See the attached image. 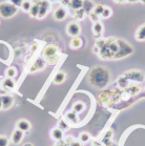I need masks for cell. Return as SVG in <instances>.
Returning a JSON list of instances; mask_svg holds the SVG:
<instances>
[{
  "instance_id": "cell-1",
  "label": "cell",
  "mask_w": 145,
  "mask_h": 146,
  "mask_svg": "<svg viewBox=\"0 0 145 146\" xmlns=\"http://www.w3.org/2000/svg\"><path fill=\"white\" fill-rule=\"evenodd\" d=\"M90 80L96 87H104L109 81V75L102 67H96L90 73Z\"/></svg>"
},
{
  "instance_id": "cell-2",
  "label": "cell",
  "mask_w": 145,
  "mask_h": 146,
  "mask_svg": "<svg viewBox=\"0 0 145 146\" xmlns=\"http://www.w3.org/2000/svg\"><path fill=\"white\" fill-rule=\"evenodd\" d=\"M43 56L49 63L55 64L59 60V50L54 45H49L45 47V50L43 52Z\"/></svg>"
},
{
  "instance_id": "cell-3",
  "label": "cell",
  "mask_w": 145,
  "mask_h": 146,
  "mask_svg": "<svg viewBox=\"0 0 145 146\" xmlns=\"http://www.w3.org/2000/svg\"><path fill=\"white\" fill-rule=\"evenodd\" d=\"M17 13V7L12 3L2 2L0 3V15L3 18H12Z\"/></svg>"
},
{
  "instance_id": "cell-4",
  "label": "cell",
  "mask_w": 145,
  "mask_h": 146,
  "mask_svg": "<svg viewBox=\"0 0 145 146\" xmlns=\"http://www.w3.org/2000/svg\"><path fill=\"white\" fill-rule=\"evenodd\" d=\"M118 44H119V50L114 58L120 59V58L128 56V55H130L132 53V48L128 43H126L124 41H118Z\"/></svg>"
},
{
  "instance_id": "cell-5",
  "label": "cell",
  "mask_w": 145,
  "mask_h": 146,
  "mask_svg": "<svg viewBox=\"0 0 145 146\" xmlns=\"http://www.w3.org/2000/svg\"><path fill=\"white\" fill-rule=\"evenodd\" d=\"M51 10V4L47 0H39V13H38V19H42L46 16L47 12Z\"/></svg>"
},
{
  "instance_id": "cell-6",
  "label": "cell",
  "mask_w": 145,
  "mask_h": 146,
  "mask_svg": "<svg viewBox=\"0 0 145 146\" xmlns=\"http://www.w3.org/2000/svg\"><path fill=\"white\" fill-rule=\"evenodd\" d=\"M127 80H132L135 82H143L144 81V75L139 70H130L124 75Z\"/></svg>"
},
{
  "instance_id": "cell-7",
  "label": "cell",
  "mask_w": 145,
  "mask_h": 146,
  "mask_svg": "<svg viewBox=\"0 0 145 146\" xmlns=\"http://www.w3.org/2000/svg\"><path fill=\"white\" fill-rule=\"evenodd\" d=\"M66 32L69 34V36H72V38L74 37H78L79 36L80 32H81V27L77 22H71V23L67 25L66 27Z\"/></svg>"
},
{
  "instance_id": "cell-8",
  "label": "cell",
  "mask_w": 145,
  "mask_h": 146,
  "mask_svg": "<svg viewBox=\"0 0 145 146\" xmlns=\"http://www.w3.org/2000/svg\"><path fill=\"white\" fill-rule=\"evenodd\" d=\"M16 127L17 129L21 130L23 133H27V131H30L32 125L27 119H19L16 122Z\"/></svg>"
},
{
  "instance_id": "cell-9",
  "label": "cell",
  "mask_w": 145,
  "mask_h": 146,
  "mask_svg": "<svg viewBox=\"0 0 145 146\" xmlns=\"http://www.w3.org/2000/svg\"><path fill=\"white\" fill-rule=\"evenodd\" d=\"M24 133H23V131H21V130H19V129H15L13 131V133H12V137H11L12 142H13L14 144H16V145L20 144V143L22 142L23 138H24Z\"/></svg>"
},
{
  "instance_id": "cell-10",
  "label": "cell",
  "mask_w": 145,
  "mask_h": 146,
  "mask_svg": "<svg viewBox=\"0 0 145 146\" xmlns=\"http://www.w3.org/2000/svg\"><path fill=\"white\" fill-rule=\"evenodd\" d=\"M1 101H2V110H7L12 107L14 99L10 95H3V96H1Z\"/></svg>"
},
{
  "instance_id": "cell-11",
  "label": "cell",
  "mask_w": 145,
  "mask_h": 146,
  "mask_svg": "<svg viewBox=\"0 0 145 146\" xmlns=\"http://www.w3.org/2000/svg\"><path fill=\"white\" fill-rule=\"evenodd\" d=\"M51 137H52L55 141L60 142V141H62V139H63V130L61 129L60 127H55V128H53L52 131H51Z\"/></svg>"
},
{
  "instance_id": "cell-12",
  "label": "cell",
  "mask_w": 145,
  "mask_h": 146,
  "mask_svg": "<svg viewBox=\"0 0 145 146\" xmlns=\"http://www.w3.org/2000/svg\"><path fill=\"white\" fill-rule=\"evenodd\" d=\"M67 15V12L64 7H58L56 11H55V13H54V17H55V19L58 20V21H61L63 20L64 18L66 17Z\"/></svg>"
},
{
  "instance_id": "cell-13",
  "label": "cell",
  "mask_w": 145,
  "mask_h": 146,
  "mask_svg": "<svg viewBox=\"0 0 145 146\" xmlns=\"http://www.w3.org/2000/svg\"><path fill=\"white\" fill-rule=\"evenodd\" d=\"M103 31H104V29H103V24L100 22V21H97V22H95L94 23V27H92V32H94V34H95L96 37H101L103 34Z\"/></svg>"
},
{
  "instance_id": "cell-14",
  "label": "cell",
  "mask_w": 145,
  "mask_h": 146,
  "mask_svg": "<svg viewBox=\"0 0 145 146\" xmlns=\"http://www.w3.org/2000/svg\"><path fill=\"white\" fill-rule=\"evenodd\" d=\"M1 86L5 90H14V87H15V82L13 81V79L7 77L5 79H3V81L1 83Z\"/></svg>"
},
{
  "instance_id": "cell-15",
  "label": "cell",
  "mask_w": 145,
  "mask_h": 146,
  "mask_svg": "<svg viewBox=\"0 0 145 146\" xmlns=\"http://www.w3.org/2000/svg\"><path fill=\"white\" fill-rule=\"evenodd\" d=\"M44 68H45V62L41 59H38L33 66L31 67V73H36L38 70H42Z\"/></svg>"
},
{
  "instance_id": "cell-16",
  "label": "cell",
  "mask_w": 145,
  "mask_h": 146,
  "mask_svg": "<svg viewBox=\"0 0 145 146\" xmlns=\"http://www.w3.org/2000/svg\"><path fill=\"white\" fill-rule=\"evenodd\" d=\"M66 79V75L63 72H58V73L55 75L53 79V82L55 84H62Z\"/></svg>"
},
{
  "instance_id": "cell-17",
  "label": "cell",
  "mask_w": 145,
  "mask_h": 146,
  "mask_svg": "<svg viewBox=\"0 0 145 146\" xmlns=\"http://www.w3.org/2000/svg\"><path fill=\"white\" fill-rule=\"evenodd\" d=\"M69 45H71V48H72V50H78V48L82 46V40L79 37H74L72 41H71Z\"/></svg>"
},
{
  "instance_id": "cell-18",
  "label": "cell",
  "mask_w": 145,
  "mask_h": 146,
  "mask_svg": "<svg viewBox=\"0 0 145 146\" xmlns=\"http://www.w3.org/2000/svg\"><path fill=\"white\" fill-rule=\"evenodd\" d=\"M136 39L138 41H144L145 40V24L139 27L136 33Z\"/></svg>"
},
{
  "instance_id": "cell-19",
  "label": "cell",
  "mask_w": 145,
  "mask_h": 146,
  "mask_svg": "<svg viewBox=\"0 0 145 146\" xmlns=\"http://www.w3.org/2000/svg\"><path fill=\"white\" fill-rule=\"evenodd\" d=\"M83 2H84V0H71L69 7H72L74 11L81 10L83 7Z\"/></svg>"
},
{
  "instance_id": "cell-20",
  "label": "cell",
  "mask_w": 145,
  "mask_h": 146,
  "mask_svg": "<svg viewBox=\"0 0 145 146\" xmlns=\"http://www.w3.org/2000/svg\"><path fill=\"white\" fill-rule=\"evenodd\" d=\"M94 4H92V1H89V0H84V2H83V10L85 13H92V10H94Z\"/></svg>"
},
{
  "instance_id": "cell-21",
  "label": "cell",
  "mask_w": 145,
  "mask_h": 146,
  "mask_svg": "<svg viewBox=\"0 0 145 146\" xmlns=\"http://www.w3.org/2000/svg\"><path fill=\"white\" fill-rule=\"evenodd\" d=\"M38 13H39V2L33 4L31 11L29 12V14H30V16L32 17V18H37V17H38Z\"/></svg>"
},
{
  "instance_id": "cell-22",
  "label": "cell",
  "mask_w": 145,
  "mask_h": 146,
  "mask_svg": "<svg viewBox=\"0 0 145 146\" xmlns=\"http://www.w3.org/2000/svg\"><path fill=\"white\" fill-rule=\"evenodd\" d=\"M79 141L82 143V144H85V143L89 142V141H90V135H89L88 133H86V131H83V133H80Z\"/></svg>"
},
{
  "instance_id": "cell-23",
  "label": "cell",
  "mask_w": 145,
  "mask_h": 146,
  "mask_svg": "<svg viewBox=\"0 0 145 146\" xmlns=\"http://www.w3.org/2000/svg\"><path fill=\"white\" fill-rule=\"evenodd\" d=\"M104 5H102V4H97V5H95V7H94V10H92V13H94L95 15H97L98 17H100L101 15H102L103 11H104Z\"/></svg>"
},
{
  "instance_id": "cell-24",
  "label": "cell",
  "mask_w": 145,
  "mask_h": 146,
  "mask_svg": "<svg viewBox=\"0 0 145 146\" xmlns=\"http://www.w3.org/2000/svg\"><path fill=\"white\" fill-rule=\"evenodd\" d=\"M32 2L31 1H29V0H24L23 1V3H22V5H21V9H22V11H24V12H27V13H29L31 11V9H32Z\"/></svg>"
},
{
  "instance_id": "cell-25",
  "label": "cell",
  "mask_w": 145,
  "mask_h": 146,
  "mask_svg": "<svg viewBox=\"0 0 145 146\" xmlns=\"http://www.w3.org/2000/svg\"><path fill=\"white\" fill-rule=\"evenodd\" d=\"M7 78H11V79H13L15 77L17 76V70L15 67H9L7 70Z\"/></svg>"
},
{
  "instance_id": "cell-26",
  "label": "cell",
  "mask_w": 145,
  "mask_h": 146,
  "mask_svg": "<svg viewBox=\"0 0 145 146\" xmlns=\"http://www.w3.org/2000/svg\"><path fill=\"white\" fill-rule=\"evenodd\" d=\"M84 16H85V12H84L83 9L75 11V18H76L77 20H82L83 18H84Z\"/></svg>"
},
{
  "instance_id": "cell-27",
  "label": "cell",
  "mask_w": 145,
  "mask_h": 146,
  "mask_svg": "<svg viewBox=\"0 0 145 146\" xmlns=\"http://www.w3.org/2000/svg\"><path fill=\"white\" fill-rule=\"evenodd\" d=\"M83 110H84V105H83L82 103H76V104L74 105V110H75V113H81Z\"/></svg>"
},
{
  "instance_id": "cell-28",
  "label": "cell",
  "mask_w": 145,
  "mask_h": 146,
  "mask_svg": "<svg viewBox=\"0 0 145 146\" xmlns=\"http://www.w3.org/2000/svg\"><path fill=\"white\" fill-rule=\"evenodd\" d=\"M110 15H112V10L109 9V7H104V11H103L102 15H101V17L102 18H108V17H110Z\"/></svg>"
},
{
  "instance_id": "cell-29",
  "label": "cell",
  "mask_w": 145,
  "mask_h": 146,
  "mask_svg": "<svg viewBox=\"0 0 145 146\" xmlns=\"http://www.w3.org/2000/svg\"><path fill=\"white\" fill-rule=\"evenodd\" d=\"M9 139L5 136H0V146H9Z\"/></svg>"
},
{
  "instance_id": "cell-30",
  "label": "cell",
  "mask_w": 145,
  "mask_h": 146,
  "mask_svg": "<svg viewBox=\"0 0 145 146\" xmlns=\"http://www.w3.org/2000/svg\"><path fill=\"white\" fill-rule=\"evenodd\" d=\"M127 82H128V80L126 79L125 77H121L120 79H119L118 83H119V85L121 87H125L127 86Z\"/></svg>"
},
{
  "instance_id": "cell-31",
  "label": "cell",
  "mask_w": 145,
  "mask_h": 146,
  "mask_svg": "<svg viewBox=\"0 0 145 146\" xmlns=\"http://www.w3.org/2000/svg\"><path fill=\"white\" fill-rule=\"evenodd\" d=\"M23 1H24V0H9L10 3H12L13 5H15V7H21L23 3Z\"/></svg>"
},
{
  "instance_id": "cell-32",
  "label": "cell",
  "mask_w": 145,
  "mask_h": 146,
  "mask_svg": "<svg viewBox=\"0 0 145 146\" xmlns=\"http://www.w3.org/2000/svg\"><path fill=\"white\" fill-rule=\"evenodd\" d=\"M69 146H82V143L80 142V141H75V140H72V142L69 143Z\"/></svg>"
},
{
  "instance_id": "cell-33",
  "label": "cell",
  "mask_w": 145,
  "mask_h": 146,
  "mask_svg": "<svg viewBox=\"0 0 145 146\" xmlns=\"http://www.w3.org/2000/svg\"><path fill=\"white\" fill-rule=\"evenodd\" d=\"M61 1V3H62L63 7H67V5H69V3H71V0H60Z\"/></svg>"
},
{
  "instance_id": "cell-34",
  "label": "cell",
  "mask_w": 145,
  "mask_h": 146,
  "mask_svg": "<svg viewBox=\"0 0 145 146\" xmlns=\"http://www.w3.org/2000/svg\"><path fill=\"white\" fill-rule=\"evenodd\" d=\"M90 18H92V20H94L95 22H97V21H99V17L97 16V15H95L94 13H90Z\"/></svg>"
},
{
  "instance_id": "cell-35",
  "label": "cell",
  "mask_w": 145,
  "mask_h": 146,
  "mask_svg": "<svg viewBox=\"0 0 145 146\" xmlns=\"http://www.w3.org/2000/svg\"><path fill=\"white\" fill-rule=\"evenodd\" d=\"M140 0H127V2L129 3H136V2H139Z\"/></svg>"
},
{
  "instance_id": "cell-36",
  "label": "cell",
  "mask_w": 145,
  "mask_h": 146,
  "mask_svg": "<svg viewBox=\"0 0 145 146\" xmlns=\"http://www.w3.org/2000/svg\"><path fill=\"white\" fill-rule=\"evenodd\" d=\"M116 2H118V3H124L125 1H127V0H115Z\"/></svg>"
},
{
  "instance_id": "cell-37",
  "label": "cell",
  "mask_w": 145,
  "mask_h": 146,
  "mask_svg": "<svg viewBox=\"0 0 145 146\" xmlns=\"http://www.w3.org/2000/svg\"><path fill=\"white\" fill-rule=\"evenodd\" d=\"M22 146H34L32 143H25V144H23Z\"/></svg>"
},
{
  "instance_id": "cell-38",
  "label": "cell",
  "mask_w": 145,
  "mask_h": 146,
  "mask_svg": "<svg viewBox=\"0 0 145 146\" xmlns=\"http://www.w3.org/2000/svg\"><path fill=\"white\" fill-rule=\"evenodd\" d=\"M0 110H2V101H1V96H0Z\"/></svg>"
},
{
  "instance_id": "cell-39",
  "label": "cell",
  "mask_w": 145,
  "mask_h": 146,
  "mask_svg": "<svg viewBox=\"0 0 145 146\" xmlns=\"http://www.w3.org/2000/svg\"><path fill=\"white\" fill-rule=\"evenodd\" d=\"M140 1H141L142 3H144V4H145V0H140Z\"/></svg>"
},
{
  "instance_id": "cell-40",
  "label": "cell",
  "mask_w": 145,
  "mask_h": 146,
  "mask_svg": "<svg viewBox=\"0 0 145 146\" xmlns=\"http://www.w3.org/2000/svg\"><path fill=\"white\" fill-rule=\"evenodd\" d=\"M49 1H52V2H55V1H57V0H49Z\"/></svg>"
}]
</instances>
